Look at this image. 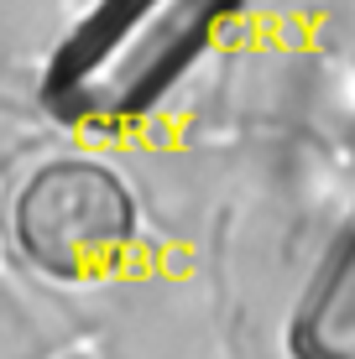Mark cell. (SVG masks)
I'll return each instance as SVG.
<instances>
[{
  "mask_svg": "<svg viewBox=\"0 0 355 359\" xmlns=\"http://www.w3.org/2000/svg\"><path fill=\"white\" fill-rule=\"evenodd\" d=\"M11 234L32 271L47 281H105L131 261L141 240V208L110 162L53 156L21 182L11 203Z\"/></svg>",
  "mask_w": 355,
  "mask_h": 359,
  "instance_id": "cell-2",
  "label": "cell"
},
{
  "mask_svg": "<svg viewBox=\"0 0 355 359\" xmlns=\"http://www.w3.org/2000/svg\"><path fill=\"white\" fill-rule=\"evenodd\" d=\"M298 359H355V219L329 245L292 313Z\"/></svg>",
  "mask_w": 355,
  "mask_h": 359,
  "instance_id": "cell-3",
  "label": "cell"
},
{
  "mask_svg": "<svg viewBox=\"0 0 355 359\" xmlns=\"http://www.w3.org/2000/svg\"><path fill=\"white\" fill-rule=\"evenodd\" d=\"M240 0H100L58 47L42 104L79 135H120L146 120L219 42Z\"/></svg>",
  "mask_w": 355,
  "mask_h": 359,
  "instance_id": "cell-1",
  "label": "cell"
}]
</instances>
